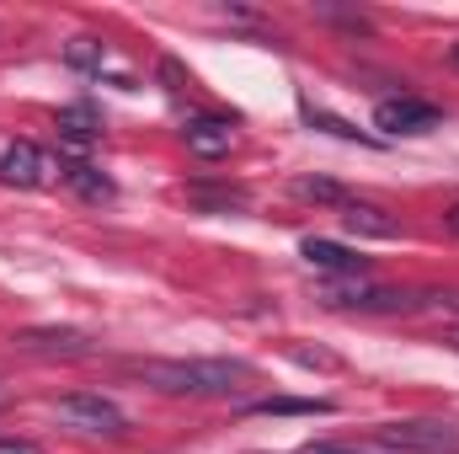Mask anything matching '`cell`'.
Instances as JSON below:
<instances>
[{
    "label": "cell",
    "instance_id": "cell-1",
    "mask_svg": "<svg viewBox=\"0 0 459 454\" xmlns=\"http://www.w3.org/2000/svg\"><path fill=\"white\" fill-rule=\"evenodd\" d=\"M134 374L160 396H235L251 380V363H240V358H150V363H134Z\"/></svg>",
    "mask_w": 459,
    "mask_h": 454
},
{
    "label": "cell",
    "instance_id": "cell-2",
    "mask_svg": "<svg viewBox=\"0 0 459 454\" xmlns=\"http://www.w3.org/2000/svg\"><path fill=\"white\" fill-rule=\"evenodd\" d=\"M374 439L395 454H459V423H444V417H401V423H385Z\"/></svg>",
    "mask_w": 459,
    "mask_h": 454
},
{
    "label": "cell",
    "instance_id": "cell-3",
    "mask_svg": "<svg viewBox=\"0 0 459 454\" xmlns=\"http://www.w3.org/2000/svg\"><path fill=\"white\" fill-rule=\"evenodd\" d=\"M54 412H59V423H65V428L91 433V439H117V433H128L123 406L108 401V396H97V390H75V396H65Z\"/></svg>",
    "mask_w": 459,
    "mask_h": 454
},
{
    "label": "cell",
    "instance_id": "cell-4",
    "mask_svg": "<svg viewBox=\"0 0 459 454\" xmlns=\"http://www.w3.org/2000/svg\"><path fill=\"white\" fill-rule=\"evenodd\" d=\"M59 171L65 166H54V155L43 144H32V139H16L0 155V182H11V188H48Z\"/></svg>",
    "mask_w": 459,
    "mask_h": 454
},
{
    "label": "cell",
    "instance_id": "cell-5",
    "mask_svg": "<svg viewBox=\"0 0 459 454\" xmlns=\"http://www.w3.org/2000/svg\"><path fill=\"white\" fill-rule=\"evenodd\" d=\"M16 347L32 358H86L91 337L81 327H27V332H16Z\"/></svg>",
    "mask_w": 459,
    "mask_h": 454
},
{
    "label": "cell",
    "instance_id": "cell-6",
    "mask_svg": "<svg viewBox=\"0 0 459 454\" xmlns=\"http://www.w3.org/2000/svg\"><path fill=\"white\" fill-rule=\"evenodd\" d=\"M374 128H385V134H428V128H438V108L422 102V97H390V102L374 108Z\"/></svg>",
    "mask_w": 459,
    "mask_h": 454
},
{
    "label": "cell",
    "instance_id": "cell-7",
    "mask_svg": "<svg viewBox=\"0 0 459 454\" xmlns=\"http://www.w3.org/2000/svg\"><path fill=\"white\" fill-rule=\"evenodd\" d=\"M326 305H337V310H368V316H395V310H411L417 300L401 294V289H332Z\"/></svg>",
    "mask_w": 459,
    "mask_h": 454
},
{
    "label": "cell",
    "instance_id": "cell-8",
    "mask_svg": "<svg viewBox=\"0 0 459 454\" xmlns=\"http://www.w3.org/2000/svg\"><path fill=\"white\" fill-rule=\"evenodd\" d=\"M182 134H187V150L204 155V161H220V155H230V144H235V123L230 118H193Z\"/></svg>",
    "mask_w": 459,
    "mask_h": 454
},
{
    "label": "cell",
    "instance_id": "cell-9",
    "mask_svg": "<svg viewBox=\"0 0 459 454\" xmlns=\"http://www.w3.org/2000/svg\"><path fill=\"white\" fill-rule=\"evenodd\" d=\"M299 251H305V262H310V267H321V273H342V278H352V273H363V267H368L358 251H347V246H337V240H321V235H310Z\"/></svg>",
    "mask_w": 459,
    "mask_h": 454
},
{
    "label": "cell",
    "instance_id": "cell-10",
    "mask_svg": "<svg viewBox=\"0 0 459 454\" xmlns=\"http://www.w3.org/2000/svg\"><path fill=\"white\" fill-rule=\"evenodd\" d=\"M342 225L347 235H368V240H395L401 235V225L379 204H342Z\"/></svg>",
    "mask_w": 459,
    "mask_h": 454
},
{
    "label": "cell",
    "instance_id": "cell-11",
    "mask_svg": "<svg viewBox=\"0 0 459 454\" xmlns=\"http://www.w3.org/2000/svg\"><path fill=\"white\" fill-rule=\"evenodd\" d=\"M65 182H70L86 204H108V198H113V182H108L91 161H70V166H65Z\"/></svg>",
    "mask_w": 459,
    "mask_h": 454
},
{
    "label": "cell",
    "instance_id": "cell-12",
    "mask_svg": "<svg viewBox=\"0 0 459 454\" xmlns=\"http://www.w3.org/2000/svg\"><path fill=\"white\" fill-rule=\"evenodd\" d=\"M97 134H102V123H97L91 108H65V113H59V139H70V144H91Z\"/></svg>",
    "mask_w": 459,
    "mask_h": 454
},
{
    "label": "cell",
    "instance_id": "cell-13",
    "mask_svg": "<svg viewBox=\"0 0 459 454\" xmlns=\"http://www.w3.org/2000/svg\"><path fill=\"white\" fill-rule=\"evenodd\" d=\"M187 204L193 209H246V193L240 188H187Z\"/></svg>",
    "mask_w": 459,
    "mask_h": 454
},
{
    "label": "cell",
    "instance_id": "cell-14",
    "mask_svg": "<svg viewBox=\"0 0 459 454\" xmlns=\"http://www.w3.org/2000/svg\"><path fill=\"white\" fill-rule=\"evenodd\" d=\"M246 412H256V417H316V412H332V401H256Z\"/></svg>",
    "mask_w": 459,
    "mask_h": 454
},
{
    "label": "cell",
    "instance_id": "cell-15",
    "mask_svg": "<svg viewBox=\"0 0 459 454\" xmlns=\"http://www.w3.org/2000/svg\"><path fill=\"white\" fill-rule=\"evenodd\" d=\"M294 198H305V204H347L342 188L326 182V177H299V182H294Z\"/></svg>",
    "mask_w": 459,
    "mask_h": 454
},
{
    "label": "cell",
    "instance_id": "cell-16",
    "mask_svg": "<svg viewBox=\"0 0 459 454\" xmlns=\"http://www.w3.org/2000/svg\"><path fill=\"white\" fill-rule=\"evenodd\" d=\"M70 59H75V65H102V43H97V38H75V43H70Z\"/></svg>",
    "mask_w": 459,
    "mask_h": 454
},
{
    "label": "cell",
    "instance_id": "cell-17",
    "mask_svg": "<svg viewBox=\"0 0 459 454\" xmlns=\"http://www.w3.org/2000/svg\"><path fill=\"white\" fill-rule=\"evenodd\" d=\"M0 454H43L32 439H0Z\"/></svg>",
    "mask_w": 459,
    "mask_h": 454
},
{
    "label": "cell",
    "instance_id": "cell-18",
    "mask_svg": "<svg viewBox=\"0 0 459 454\" xmlns=\"http://www.w3.org/2000/svg\"><path fill=\"white\" fill-rule=\"evenodd\" d=\"M444 230H449V235H459V204H449V209H444Z\"/></svg>",
    "mask_w": 459,
    "mask_h": 454
},
{
    "label": "cell",
    "instance_id": "cell-19",
    "mask_svg": "<svg viewBox=\"0 0 459 454\" xmlns=\"http://www.w3.org/2000/svg\"><path fill=\"white\" fill-rule=\"evenodd\" d=\"M444 342H449V347H455V353H459V327H455V332H449V337H444Z\"/></svg>",
    "mask_w": 459,
    "mask_h": 454
},
{
    "label": "cell",
    "instance_id": "cell-20",
    "mask_svg": "<svg viewBox=\"0 0 459 454\" xmlns=\"http://www.w3.org/2000/svg\"><path fill=\"white\" fill-rule=\"evenodd\" d=\"M449 54H455V65H459V43H455V48H449Z\"/></svg>",
    "mask_w": 459,
    "mask_h": 454
}]
</instances>
